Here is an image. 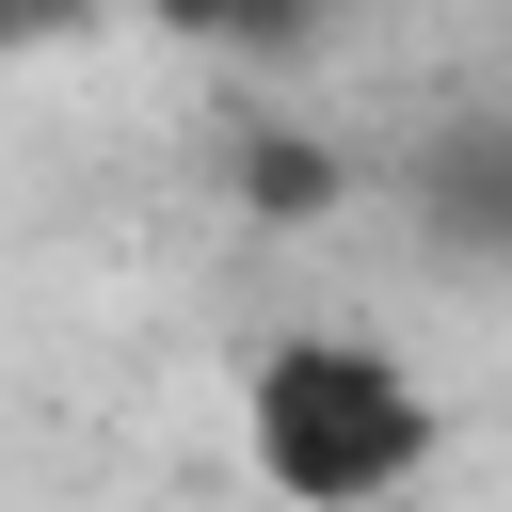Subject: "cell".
Wrapping results in <instances>:
<instances>
[{
    "mask_svg": "<svg viewBox=\"0 0 512 512\" xmlns=\"http://www.w3.org/2000/svg\"><path fill=\"white\" fill-rule=\"evenodd\" d=\"M240 416H256V480L288 512H368V496H400L432 464V400L368 336H272L256 384H240Z\"/></svg>",
    "mask_w": 512,
    "mask_h": 512,
    "instance_id": "cell-1",
    "label": "cell"
},
{
    "mask_svg": "<svg viewBox=\"0 0 512 512\" xmlns=\"http://www.w3.org/2000/svg\"><path fill=\"white\" fill-rule=\"evenodd\" d=\"M432 224L480 240V256H512V112H480V128L432 144Z\"/></svg>",
    "mask_w": 512,
    "mask_h": 512,
    "instance_id": "cell-2",
    "label": "cell"
},
{
    "mask_svg": "<svg viewBox=\"0 0 512 512\" xmlns=\"http://www.w3.org/2000/svg\"><path fill=\"white\" fill-rule=\"evenodd\" d=\"M160 16H176V32H304L320 0H160Z\"/></svg>",
    "mask_w": 512,
    "mask_h": 512,
    "instance_id": "cell-3",
    "label": "cell"
}]
</instances>
